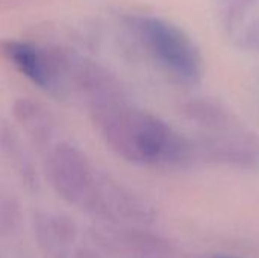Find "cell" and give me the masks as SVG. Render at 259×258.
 Wrapping results in <instances>:
<instances>
[{"label":"cell","instance_id":"30bf717a","mask_svg":"<svg viewBox=\"0 0 259 258\" xmlns=\"http://www.w3.org/2000/svg\"><path fill=\"white\" fill-rule=\"evenodd\" d=\"M0 154L24 186L29 189H35L38 186L32 157L17 129L6 120H0Z\"/></svg>","mask_w":259,"mask_h":258},{"label":"cell","instance_id":"7c38bea8","mask_svg":"<svg viewBox=\"0 0 259 258\" xmlns=\"http://www.w3.org/2000/svg\"><path fill=\"white\" fill-rule=\"evenodd\" d=\"M20 207L18 202L9 196L2 195L0 196V233L2 234H14L20 227Z\"/></svg>","mask_w":259,"mask_h":258},{"label":"cell","instance_id":"5b68a950","mask_svg":"<svg viewBox=\"0 0 259 258\" xmlns=\"http://www.w3.org/2000/svg\"><path fill=\"white\" fill-rule=\"evenodd\" d=\"M80 208L106 224L144 220L149 216L147 207L138 196L102 172H97L96 181Z\"/></svg>","mask_w":259,"mask_h":258},{"label":"cell","instance_id":"7a4b0ae2","mask_svg":"<svg viewBox=\"0 0 259 258\" xmlns=\"http://www.w3.org/2000/svg\"><path fill=\"white\" fill-rule=\"evenodd\" d=\"M127 23L143 47L176 82L193 87L202 81L203 56L185 30L165 18L147 14L131 15Z\"/></svg>","mask_w":259,"mask_h":258},{"label":"cell","instance_id":"4fadbf2b","mask_svg":"<svg viewBox=\"0 0 259 258\" xmlns=\"http://www.w3.org/2000/svg\"><path fill=\"white\" fill-rule=\"evenodd\" d=\"M237 46L247 52H259V17L237 30Z\"/></svg>","mask_w":259,"mask_h":258},{"label":"cell","instance_id":"6da1fadb","mask_svg":"<svg viewBox=\"0 0 259 258\" xmlns=\"http://www.w3.org/2000/svg\"><path fill=\"white\" fill-rule=\"evenodd\" d=\"M90 117L105 143L123 160L140 166L176 167L197 158L194 140L158 116L135 108L127 97L88 103Z\"/></svg>","mask_w":259,"mask_h":258},{"label":"cell","instance_id":"3957f363","mask_svg":"<svg viewBox=\"0 0 259 258\" xmlns=\"http://www.w3.org/2000/svg\"><path fill=\"white\" fill-rule=\"evenodd\" d=\"M0 53L39 90L55 97L68 94L67 50L39 47L18 40H2Z\"/></svg>","mask_w":259,"mask_h":258},{"label":"cell","instance_id":"277c9868","mask_svg":"<svg viewBox=\"0 0 259 258\" xmlns=\"http://www.w3.org/2000/svg\"><path fill=\"white\" fill-rule=\"evenodd\" d=\"M97 172L88 157L70 143H55L44 160V173L52 190L67 204L80 207Z\"/></svg>","mask_w":259,"mask_h":258},{"label":"cell","instance_id":"8992f818","mask_svg":"<svg viewBox=\"0 0 259 258\" xmlns=\"http://www.w3.org/2000/svg\"><path fill=\"white\" fill-rule=\"evenodd\" d=\"M197 157L202 155L211 161L238 166H259V137L246 131L241 125L220 132H202L194 140Z\"/></svg>","mask_w":259,"mask_h":258},{"label":"cell","instance_id":"9c48e42d","mask_svg":"<svg viewBox=\"0 0 259 258\" xmlns=\"http://www.w3.org/2000/svg\"><path fill=\"white\" fill-rule=\"evenodd\" d=\"M181 113L202 132H220L240 126L238 117L220 100L212 97H193L182 103Z\"/></svg>","mask_w":259,"mask_h":258},{"label":"cell","instance_id":"8fae6325","mask_svg":"<svg viewBox=\"0 0 259 258\" xmlns=\"http://www.w3.org/2000/svg\"><path fill=\"white\" fill-rule=\"evenodd\" d=\"M258 0H217V11L222 26L228 32H237L241 27L246 14Z\"/></svg>","mask_w":259,"mask_h":258},{"label":"cell","instance_id":"ba28073f","mask_svg":"<svg viewBox=\"0 0 259 258\" xmlns=\"http://www.w3.org/2000/svg\"><path fill=\"white\" fill-rule=\"evenodd\" d=\"M12 117L38 151L47 152L55 144V120L42 103L30 97H18L12 103Z\"/></svg>","mask_w":259,"mask_h":258},{"label":"cell","instance_id":"5bb4252c","mask_svg":"<svg viewBox=\"0 0 259 258\" xmlns=\"http://www.w3.org/2000/svg\"><path fill=\"white\" fill-rule=\"evenodd\" d=\"M71 258H102V255L99 252H96L94 249H90V248H79L76 249Z\"/></svg>","mask_w":259,"mask_h":258},{"label":"cell","instance_id":"52a82bcc","mask_svg":"<svg viewBox=\"0 0 259 258\" xmlns=\"http://www.w3.org/2000/svg\"><path fill=\"white\" fill-rule=\"evenodd\" d=\"M35 242L44 258H71V246L76 239V225L58 213H36L32 220Z\"/></svg>","mask_w":259,"mask_h":258}]
</instances>
